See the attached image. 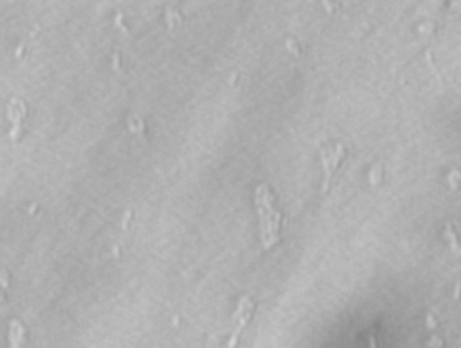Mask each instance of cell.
Listing matches in <instances>:
<instances>
[{
	"label": "cell",
	"instance_id": "6da1fadb",
	"mask_svg": "<svg viewBox=\"0 0 461 348\" xmlns=\"http://www.w3.org/2000/svg\"><path fill=\"white\" fill-rule=\"evenodd\" d=\"M254 201L259 217L261 243L264 249L268 250L280 239L281 213L276 207L275 197L267 185L258 186Z\"/></svg>",
	"mask_w": 461,
	"mask_h": 348
},
{
	"label": "cell",
	"instance_id": "7a4b0ae2",
	"mask_svg": "<svg viewBox=\"0 0 461 348\" xmlns=\"http://www.w3.org/2000/svg\"><path fill=\"white\" fill-rule=\"evenodd\" d=\"M255 305L250 299L249 296H244L242 297L240 301L237 305L236 311L234 312V320H236V327L233 330L232 336L230 337L227 348H235L239 336L241 335L242 329L245 328V326L248 323L250 317L253 315V310H254Z\"/></svg>",
	"mask_w": 461,
	"mask_h": 348
},
{
	"label": "cell",
	"instance_id": "3957f363",
	"mask_svg": "<svg viewBox=\"0 0 461 348\" xmlns=\"http://www.w3.org/2000/svg\"><path fill=\"white\" fill-rule=\"evenodd\" d=\"M343 156V147L342 144H338L335 150L323 151L322 153V165L324 170V180L322 184V191L327 192L329 189L331 176L339 164L341 158Z\"/></svg>",
	"mask_w": 461,
	"mask_h": 348
},
{
	"label": "cell",
	"instance_id": "277c9868",
	"mask_svg": "<svg viewBox=\"0 0 461 348\" xmlns=\"http://www.w3.org/2000/svg\"><path fill=\"white\" fill-rule=\"evenodd\" d=\"M23 328L21 327L19 324L14 321L11 327V334H10V339H11V348H20V344L23 340Z\"/></svg>",
	"mask_w": 461,
	"mask_h": 348
}]
</instances>
